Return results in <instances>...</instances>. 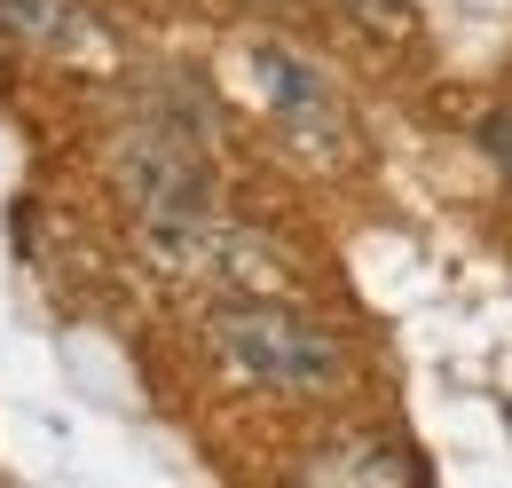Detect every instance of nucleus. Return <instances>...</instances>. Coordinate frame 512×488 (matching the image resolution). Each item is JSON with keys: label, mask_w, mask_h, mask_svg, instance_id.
<instances>
[{"label": "nucleus", "mask_w": 512, "mask_h": 488, "mask_svg": "<svg viewBox=\"0 0 512 488\" xmlns=\"http://www.w3.org/2000/svg\"><path fill=\"white\" fill-rule=\"evenodd\" d=\"M253 87H260V111L268 126L284 134V142H300V150H347V103L331 95V79H323L308 56H292V48H253Z\"/></svg>", "instance_id": "f03ea898"}, {"label": "nucleus", "mask_w": 512, "mask_h": 488, "mask_svg": "<svg viewBox=\"0 0 512 488\" xmlns=\"http://www.w3.org/2000/svg\"><path fill=\"white\" fill-rule=\"evenodd\" d=\"M339 16H347L355 32L386 40V48H402V40L418 32V0H339Z\"/></svg>", "instance_id": "20e7f679"}, {"label": "nucleus", "mask_w": 512, "mask_h": 488, "mask_svg": "<svg viewBox=\"0 0 512 488\" xmlns=\"http://www.w3.org/2000/svg\"><path fill=\"white\" fill-rule=\"evenodd\" d=\"M0 8H16V0H0Z\"/></svg>", "instance_id": "423d86ee"}, {"label": "nucleus", "mask_w": 512, "mask_h": 488, "mask_svg": "<svg viewBox=\"0 0 512 488\" xmlns=\"http://www.w3.org/2000/svg\"><path fill=\"white\" fill-rule=\"evenodd\" d=\"M481 150L497 158V174L512 182V111H489V119H481Z\"/></svg>", "instance_id": "39448f33"}, {"label": "nucleus", "mask_w": 512, "mask_h": 488, "mask_svg": "<svg viewBox=\"0 0 512 488\" xmlns=\"http://www.w3.org/2000/svg\"><path fill=\"white\" fill-rule=\"evenodd\" d=\"M308 488H418V473H410L402 441H386V433H347V441H331L316 457Z\"/></svg>", "instance_id": "7ed1b4c3"}, {"label": "nucleus", "mask_w": 512, "mask_h": 488, "mask_svg": "<svg viewBox=\"0 0 512 488\" xmlns=\"http://www.w3.org/2000/svg\"><path fill=\"white\" fill-rule=\"evenodd\" d=\"M205 355L229 370L237 386L276 394V402H331L347 386L339 331L323 315H308L292 292H276V300H213Z\"/></svg>", "instance_id": "f257e3e1"}]
</instances>
